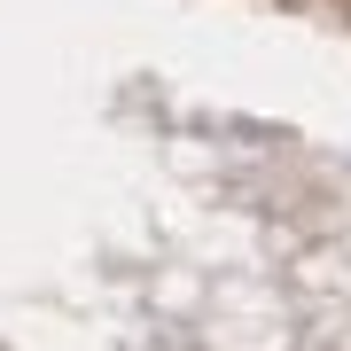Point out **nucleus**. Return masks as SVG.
<instances>
[]
</instances>
